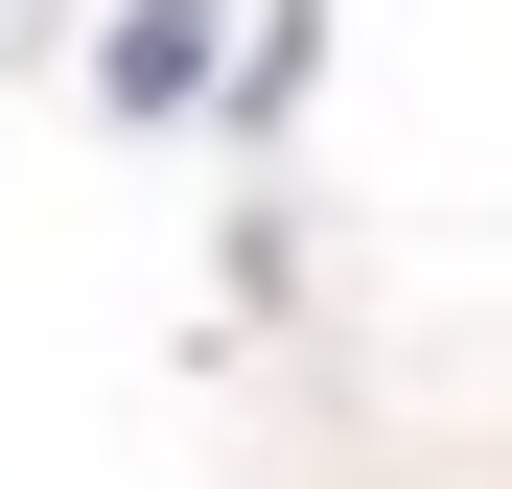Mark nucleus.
<instances>
[{
	"label": "nucleus",
	"mask_w": 512,
	"mask_h": 489,
	"mask_svg": "<svg viewBox=\"0 0 512 489\" xmlns=\"http://www.w3.org/2000/svg\"><path fill=\"white\" fill-rule=\"evenodd\" d=\"M187 47H210V0H140L117 24V94H187Z\"/></svg>",
	"instance_id": "obj_1"
}]
</instances>
